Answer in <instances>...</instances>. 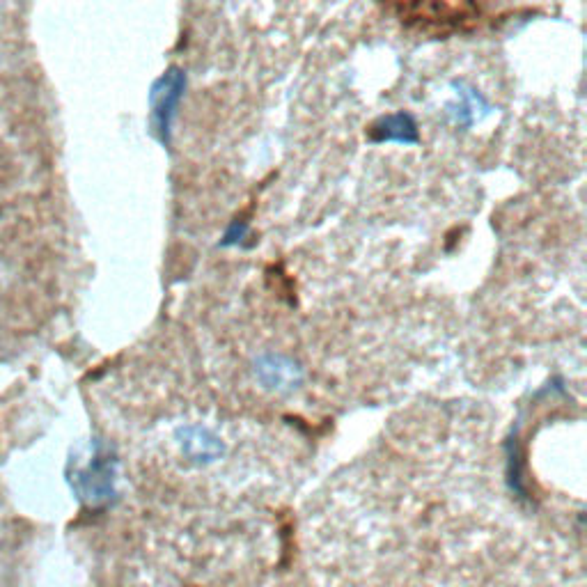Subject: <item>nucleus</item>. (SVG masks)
I'll return each instance as SVG.
<instances>
[{"label": "nucleus", "mask_w": 587, "mask_h": 587, "mask_svg": "<svg viewBox=\"0 0 587 587\" xmlns=\"http://www.w3.org/2000/svg\"><path fill=\"white\" fill-rule=\"evenodd\" d=\"M72 484L78 496L88 503H106L115 496V457L101 448L83 468L72 475Z\"/></svg>", "instance_id": "2"}, {"label": "nucleus", "mask_w": 587, "mask_h": 587, "mask_svg": "<svg viewBox=\"0 0 587 587\" xmlns=\"http://www.w3.org/2000/svg\"><path fill=\"white\" fill-rule=\"evenodd\" d=\"M255 377L266 390H276V393H292L303 383V370L285 354H276V351H266V354L255 358Z\"/></svg>", "instance_id": "3"}, {"label": "nucleus", "mask_w": 587, "mask_h": 587, "mask_svg": "<svg viewBox=\"0 0 587 587\" xmlns=\"http://www.w3.org/2000/svg\"><path fill=\"white\" fill-rule=\"evenodd\" d=\"M179 438H182V450L186 452V457L193 461H214L223 455V443L209 427L202 425H189L179 432Z\"/></svg>", "instance_id": "6"}, {"label": "nucleus", "mask_w": 587, "mask_h": 587, "mask_svg": "<svg viewBox=\"0 0 587 587\" xmlns=\"http://www.w3.org/2000/svg\"><path fill=\"white\" fill-rule=\"evenodd\" d=\"M404 19L420 21V23H434V26H459L461 21H473L480 10L475 5H445V3H413V5H399Z\"/></svg>", "instance_id": "4"}, {"label": "nucleus", "mask_w": 587, "mask_h": 587, "mask_svg": "<svg viewBox=\"0 0 587 587\" xmlns=\"http://www.w3.org/2000/svg\"><path fill=\"white\" fill-rule=\"evenodd\" d=\"M186 90V74L179 67H170L156 78L150 90V108H152V129L161 145H170L172 124H175L179 101Z\"/></svg>", "instance_id": "1"}, {"label": "nucleus", "mask_w": 587, "mask_h": 587, "mask_svg": "<svg viewBox=\"0 0 587 587\" xmlns=\"http://www.w3.org/2000/svg\"><path fill=\"white\" fill-rule=\"evenodd\" d=\"M367 138L372 143H397V145H418L420 131L416 120L409 113H390L379 117L377 122L370 124Z\"/></svg>", "instance_id": "5"}, {"label": "nucleus", "mask_w": 587, "mask_h": 587, "mask_svg": "<svg viewBox=\"0 0 587 587\" xmlns=\"http://www.w3.org/2000/svg\"><path fill=\"white\" fill-rule=\"evenodd\" d=\"M480 111H487V101H484L475 90L457 85V101L448 106V115L457 127H471L475 120H480Z\"/></svg>", "instance_id": "7"}, {"label": "nucleus", "mask_w": 587, "mask_h": 587, "mask_svg": "<svg viewBox=\"0 0 587 587\" xmlns=\"http://www.w3.org/2000/svg\"><path fill=\"white\" fill-rule=\"evenodd\" d=\"M246 234H248V223L246 221H234L230 228H228V232H225V237H223V241H221V246L223 248H230V246H239L241 241L246 239Z\"/></svg>", "instance_id": "8"}]
</instances>
